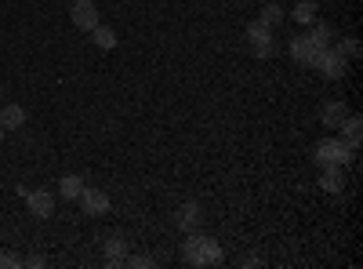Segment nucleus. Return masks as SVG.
I'll list each match as a JSON object with an SVG mask.
<instances>
[{"label":"nucleus","mask_w":363,"mask_h":269,"mask_svg":"<svg viewBox=\"0 0 363 269\" xmlns=\"http://www.w3.org/2000/svg\"><path fill=\"white\" fill-rule=\"evenodd\" d=\"M0 146H4V124H0Z\"/></svg>","instance_id":"b1692460"},{"label":"nucleus","mask_w":363,"mask_h":269,"mask_svg":"<svg viewBox=\"0 0 363 269\" xmlns=\"http://www.w3.org/2000/svg\"><path fill=\"white\" fill-rule=\"evenodd\" d=\"M247 40H251L255 58H272V55H277V37H272V29L262 26V22H251L247 26Z\"/></svg>","instance_id":"20e7f679"},{"label":"nucleus","mask_w":363,"mask_h":269,"mask_svg":"<svg viewBox=\"0 0 363 269\" xmlns=\"http://www.w3.org/2000/svg\"><path fill=\"white\" fill-rule=\"evenodd\" d=\"M313 40H316L320 48H327L330 40H335V29H330L327 22H313Z\"/></svg>","instance_id":"6ab92c4d"},{"label":"nucleus","mask_w":363,"mask_h":269,"mask_svg":"<svg viewBox=\"0 0 363 269\" xmlns=\"http://www.w3.org/2000/svg\"><path fill=\"white\" fill-rule=\"evenodd\" d=\"M0 124H4V131L22 128V124H26V109H22L18 102H8L4 109H0Z\"/></svg>","instance_id":"4468645a"},{"label":"nucleus","mask_w":363,"mask_h":269,"mask_svg":"<svg viewBox=\"0 0 363 269\" xmlns=\"http://www.w3.org/2000/svg\"><path fill=\"white\" fill-rule=\"evenodd\" d=\"M338 55H342V58H359V40H356V37H345V40L338 44Z\"/></svg>","instance_id":"412c9836"},{"label":"nucleus","mask_w":363,"mask_h":269,"mask_svg":"<svg viewBox=\"0 0 363 269\" xmlns=\"http://www.w3.org/2000/svg\"><path fill=\"white\" fill-rule=\"evenodd\" d=\"M313 70H320L327 80H342V77L349 73V58H342V55H338V48H330V44H327V48L316 55Z\"/></svg>","instance_id":"7ed1b4c3"},{"label":"nucleus","mask_w":363,"mask_h":269,"mask_svg":"<svg viewBox=\"0 0 363 269\" xmlns=\"http://www.w3.org/2000/svg\"><path fill=\"white\" fill-rule=\"evenodd\" d=\"M316 186H320L323 193H342V190H345V168H323Z\"/></svg>","instance_id":"f8f14e48"},{"label":"nucleus","mask_w":363,"mask_h":269,"mask_svg":"<svg viewBox=\"0 0 363 269\" xmlns=\"http://www.w3.org/2000/svg\"><path fill=\"white\" fill-rule=\"evenodd\" d=\"M22 200L29 204V215H37V219H51L55 215V197L48 190H26Z\"/></svg>","instance_id":"1a4fd4ad"},{"label":"nucleus","mask_w":363,"mask_h":269,"mask_svg":"<svg viewBox=\"0 0 363 269\" xmlns=\"http://www.w3.org/2000/svg\"><path fill=\"white\" fill-rule=\"evenodd\" d=\"M80 190H84L80 175H62V178H58V197H66V200H77V197H80Z\"/></svg>","instance_id":"dca6fc26"},{"label":"nucleus","mask_w":363,"mask_h":269,"mask_svg":"<svg viewBox=\"0 0 363 269\" xmlns=\"http://www.w3.org/2000/svg\"><path fill=\"white\" fill-rule=\"evenodd\" d=\"M124 265H131V269H153V265H157V258H153V255H145V251H138V255L124 258Z\"/></svg>","instance_id":"aec40b11"},{"label":"nucleus","mask_w":363,"mask_h":269,"mask_svg":"<svg viewBox=\"0 0 363 269\" xmlns=\"http://www.w3.org/2000/svg\"><path fill=\"white\" fill-rule=\"evenodd\" d=\"M258 22H262V26H269V29H277V26L284 22V8H280V4H265Z\"/></svg>","instance_id":"a211bd4d"},{"label":"nucleus","mask_w":363,"mask_h":269,"mask_svg":"<svg viewBox=\"0 0 363 269\" xmlns=\"http://www.w3.org/2000/svg\"><path fill=\"white\" fill-rule=\"evenodd\" d=\"M338 128H342V142H345L349 149H356V146H359V138H363V121H359L356 113H349Z\"/></svg>","instance_id":"ddd939ff"},{"label":"nucleus","mask_w":363,"mask_h":269,"mask_svg":"<svg viewBox=\"0 0 363 269\" xmlns=\"http://www.w3.org/2000/svg\"><path fill=\"white\" fill-rule=\"evenodd\" d=\"M316 11H320L316 0H298V4L291 8V18L301 22V26H313V22H316Z\"/></svg>","instance_id":"2eb2a0df"},{"label":"nucleus","mask_w":363,"mask_h":269,"mask_svg":"<svg viewBox=\"0 0 363 269\" xmlns=\"http://www.w3.org/2000/svg\"><path fill=\"white\" fill-rule=\"evenodd\" d=\"M91 37H95V44H99L102 51H113V48H116V33H113L109 26H102V22L91 29Z\"/></svg>","instance_id":"f3484780"},{"label":"nucleus","mask_w":363,"mask_h":269,"mask_svg":"<svg viewBox=\"0 0 363 269\" xmlns=\"http://www.w3.org/2000/svg\"><path fill=\"white\" fill-rule=\"evenodd\" d=\"M182 258H186V265H196V269H211V265H222L225 255H222V244L215 241V236L207 233H186V244H182Z\"/></svg>","instance_id":"f257e3e1"},{"label":"nucleus","mask_w":363,"mask_h":269,"mask_svg":"<svg viewBox=\"0 0 363 269\" xmlns=\"http://www.w3.org/2000/svg\"><path fill=\"white\" fill-rule=\"evenodd\" d=\"M77 200H80V212L91 215V219L109 215V193H102V190H95V186H84Z\"/></svg>","instance_id":"39448f33"},{"label":"nucleus","mask_w":363,"mask_h":269,"mask_svg":"<svg viewBox=\"0 0 363 269\" xmlns=\"http://www.w3.org/2000/svg\"><path fill=\"white\" fill-rule=\"evenodd\" d=\"M22 265V255L15 251H0V269H18Z\"/></svg>","instance_id":"4be33fe9"},{"label":"nucleus","mask_w":363,"mask_h":269,"mask_svg":"<svg viewBox=\"0 0 363 269\" xmlns=\"http://www.w3.org/2000/svg\"><path fill=\"white\" fill-rule=\"evenodd\" d=\"M320 51H323V48L313 40V33H298V37H291V58H294L298 66H313Z\"/></svg>","instance_id":"0eeeda50"},{"label":"nucleus","mask_w":363,"mask_h":269,"mask_svg":"<svg viewBox=\"0 0 363 269\" xmlns=\"http://www.w3.org/2000/svg\"><path fill=\"white\" fill-rule=\"evenodd\" d=\"M174 226H178L182 233H196V229L203 226V212H200V204H196V200L182 204L178 212H174Z\"/></svg>","instance_id":"9d476101"},{"label":"nucleus","mask_w":363,"mask_h":269,"mask_svg":"<svg viewBox=\"0 0 363 269\" xmlns=\"http://www.w3.org/2000/svg\"><path fill=\"white\" fill-rule=\"evenodd\" d=\"M69 18H73V26L80 29V33H91V29L102 22V18H99V8H95V0H73Z\"/></svg>","instance_id":"423d86ee"},{"label":"nucleus","mask_w":363,"mask_h":269,"mask_svg":"<svg viewBox=\"0 0 363 269\" xmlns=\"http://www.w3.org/2000/svg\"><path fill=\"white\" fill-rule=\"evenodd\" d=\"M352 153H356V149H349L342 138H320L316 149H313V160L320 168H349Z\"/></svg>","instance_id":"f03ea898"},{"label":"nucleus","mask_w":363,"mask_h":269,"mask_svg":"<svg viewBox=\"0 0 363 269\" xmlns=\"http://www.w3.org/2000/svg\"><path fill=\"white\" fill-rule=\"evenodd\" d=\"M102 251H106V265L109 269L124 265V258H128V236L124 233H109L106 241H102Z\"/></svg>","instance_id":"6e6552de"},{"label":"nucleus","mask_w":363,"mask_h":269,"mask_svg":"<svg viewBox=\"0 0 363 269\" xmlns=\"http://www.w3.org/2000/svg\"><path fill=\"white\" fill-rule=\"evenodd\" d=\"M0 95H4V87H0Z\"/></svg>","instance_id":"393cba45"},{"label":"nucleus","mask_w":363,"mask_h":269,"mask_svg":"<svg viewBox=\"0 0 363 269\" xmlns=\"http://www.w3.org/2000/svg\"><path fill=\"white\" fill-rule=\"evenodd\" d=\"M345 116H349V106H345L342 99H330V102H323V109H320V124H323V128H338Z\"/></svg>","instance_id":"9b49d317"},{"label":"nucleus","mask_w":363,"mask_h":269,"mask_svg":"<svg viewBox=\"0 0 363 269\" xmlns=\"http://www.w3.org/2000/svg\"><path fill=\"white\" fill-rule=\"evenodd\" d=\"M22 265H29V269H44L48 258H44V255H29V258H22Z\"/></svg>","instance_id":"5701e85b"}]
</instances>
